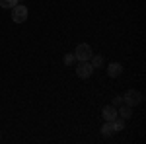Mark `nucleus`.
Here are the masks:
<instances>
[{"mask_svg": "<svg viewBox=\"0 0 146 144\" xmlns=\"http://www.w3.org/2000/svg\"><path fill=\"white\" fill-rule=\"evenodd\" d=\"M121 98H123V103H127L129 107H136L142 103V94L138 90H127Z\"/></svg>", "mask_w": 146, "mask_h": 144, "instance_id": "f257e3e1", "label": "nucleus"}, {"mask_svg": "<svg viewBox=\"0 0 146 144\" xmlns=\"http://www.w3.org/2000/svg\"><path fill=\"white\" fill-rule=\"evenodd\" d=\"M27 20V8L23 6L22 2H18L14 8H12V22L16 23H23Z\"/></svg>", "mask_w": 146, "mask_h": 144, "instance_id": "f03ea898", "label": "nucleus"}, {"mask_svg": "<svg viewBox=\"0 0 146 144\" xmlns=\"http://www.w3.org/2000/svg\"><path fill=\"white\" fill-rule=\"evenodd\" d=\"M94 74V66L90 64V60H78V66H76V76L86 80Z\"/></svg>", "mask_w": 146, "mask_h": 144, "instance_id": "7ed1b4c3", "label": "nucleus"}, {"mask_svg": "<svg viewBox=\"0 0 146 144\" xmlns=\"http://www.w3.org/2000/svg\"><path fill=\"white\" fill-rule=\"evenodd\" d=\"M92 55H94V53H92V47L88 43H80L78 47H76V51H74L76 60H90Z\"/></svg>", "mask_w": 146, "mask_h": 144, "instance_id": "20e7f679", "label": "nucleus"}, {"mask_svg": "<svg viewBox=\"0 0 146 144\" xmlns=\"http://www.w3.org/2000/svg\"><path fill=\"white\" fill-rule=\"evenodd\" d=\"M101 115H103V121H113L119 113H117V107H113V105H105V107L101 109Z\"/></svg>", "mask_w": 146, "mask_h": 144, "instance_id": "39448f33", "label": "nucleus"}, {"mask_svg": "<svg viewBox=\"0 0 146 144\" xmlns=\"http://www.w3.org/2000/svg\"><path fill=\"white\" fill-rule=\"evenodd\" d=\"M107 74H109L111 78L121 76V74H123V66H121L119 62H111V64L107 66Z\"/></svg>", "mask_w": 146, "mask_h": 144, "instance_id": "423d86ee", "label": "nucleus"}, {"mask_svg": "<svg viewBox=\"0 0 146 144\" xmlns=\"http://www.w3.org/2000/svg\"><path fill=\"white\" fill-rule=\"evenodd\" d=\"M117 113H119V117H123V119H131V115H133V107H129L127 103H121Z\"/></svg>", "mask_w": 146, "mask_h": 144, "instance_id": "0eeeda50", "label": "nucleus"}, {"mask_svg": "<svg viewBox=\"0 0 146 144\" xmlns=\"http://www.w3.org/2000/svg\"><path fill=\"white\" fill-rule=\"evenodd\" d=\"M113 133H117L115 127H113V121H105L103 127H101V134H103V136H111Z\"/></svg>", "mask_w": 146, "mask_h": 144, "instance_id": "6e6552de", "label": "nucleus"}, {"mask_svg": "<svg viewBox=\"0 0 146 144\" xmlns=\"http://www.w3.org/2000/svg\"><path fill=\"white\" fill-rule=\"evenodd\" d=\"M90 64L94 68H100L101 64H103V56H100V55H92L90 56Z\"/></svg>", "mask_w": 146, "mask_h": 144, "instance_id": "1a4fd4ad", "label": "nucleus"}, {"mask_svg": "<svg viewBox=\"0 0 146 144\" xmlns=\"http://www.w3.org/2000/svg\"><path fill=\"white\" fill-rule=\"evenodd\" d=\"M113 127H115V131H123V129H125V119L117 115V117L113 119Z\"/></svg>", "mask_w": 146, "mask_h": 144, "instance_id": "9d476101", "label": "nucleus"}, {"mask_svg": "<svg viewBox=\"0 0 146 144\" xmlns=\"http://www.w3.org/2000/svg\"><path fill=\"white\" fill-rule=\"evenodd\" d=\"M18 2H23V0H0V8H14Z\"/></svg>", "mask_w": 146, "mask_h": 144, "instance_id": "9b49d317", "label": "nucleus"}, {"mask_svg": "<svg viewBox=\"0 0 146 144\" xmlns=\"http://www.w3.org/2000/svg\"><path fill=\"white\" fill-rule=\"evenodd\" d=\"M76 60V56H74V53H68V55H64V58H62V62L66 64V66H70L72 62Z\"/></svg>", "mask_w": 146, "mask_h": 144, "instance_id": "f8f14e48", "label": "nucleus"}, {"mask_svg": "<svg viewBox=\"0 0 146 144\" xmlns=\"http://www.w3.org/2000/svg\"><path fill=\"white\" fill-rule=\"evenodd\" d=\"M121 103H123V98H121V96H115V98H113V101H111L113 107H119Z\"/></svg>", "mask_w": 146, "mask_h": 144, "instance_id": "ddd939ff", "label": "nucleus"}]
</instances>
